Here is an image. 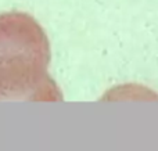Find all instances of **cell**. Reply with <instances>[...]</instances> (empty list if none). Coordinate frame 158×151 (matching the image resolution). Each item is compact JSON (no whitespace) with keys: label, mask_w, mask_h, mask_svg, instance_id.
Wrapping results in <instances>:
<instances>
[{"label":"cell","mask_w":158,"mask_h":151,"mask_svg":"<svg viewBox=\"0 0 158 151\" xmlns=\"http://www.w3.org/2000/svg\"><path fill=\"white\" fill-rule=\"evenodd\" d=\"M49 63L50 43L39 22L21 11L0 14V101H63Z\"/></svg>","instance_id":"6da1fadb"}]
</instances>
